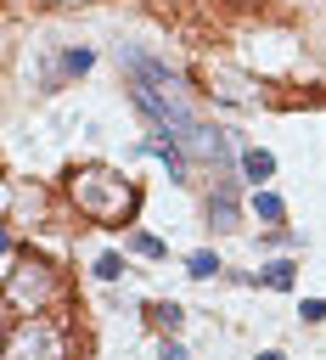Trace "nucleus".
<instances>
[{
	"label": "nucleus",
	"mask_w": 326,
	"mask_h": 360,
	"mask_svg": "<svg viewBox=\"0 0 326 360\" xmlns=\"http://www.w3.org/2000/svg\"><path fill=\"white\" fill-rule=\"evenodd\" d=\"M0 304H6V321L11 315H39V309H56L62 304V270L39 253H22L11 236L0 242Z\"/></svg>",
	"instance_id": "nucleus-1"
},
{
	"label": "nucleus",
	"mask_w": 326,
	"mask_h": 360,
	"mask_svg": "<svg viewBox=\"0 0 326 360\" xmlns=\"http://www.w3.org/2000/svg\"><path fill=\"white\" fill-rule=\"evenodd\" d=\"M67 197L96 225H129L135 219V202H141L135 180H124L118 169H101V163H79L67 174Z\"/></svg>",
	"instance_id": "nucleus-2"
},
{
	"label": "nucleus",
	"mask_w": 326,
	"mask_h": 360,
	"mask_svg": "<svg viewBox=\"0 0 326 360\" xmlns=\"http://www.w3.org/2000/svg\"><path fill=\"white\" fill-rule=\"evenodd\" d=\"M6 354L11 360H28V354H73V332L56 309H39V315H11L6 321Z\"/></svg>",
	"instance_id": "nucleus-3"
},
{
	"label": "nucleus",
	"mask_w": 326,
	"mask_h": 360,
	"mask_svg": "<svg viewBox=\"0 0 326 360\" xmlns=\"http://www.w3.org/2000/svg\"><path fill=\"white\" fill-rule=\"evenodd\" d=\"M208 225H214V231H230V225H236V197H230V186L214 191V202H208Z\"/></svg>",
	"instance_id": "nucleus-4"
},
{
	"label": "nucleus",
	"mask_w": 326,
	"mask_h": 360,
	"mask_svg": "<svg viewBox=\"0 0 326 360\" xmlns=\"http://www.w3.org/2000/svg\"><path fill=\"white\" fill-rule=\"evenodd\" d=\"M247 79L242 73H214V96H225V101H259L253 90H242Z\"/></svg>",
	"instance_id": "nucleus-5"
},
{
	"label": "nucleus",
	"mask_w": 326,
	"mask_h": 360,
	"mask_svg": "<svg viewBox=\"0 0 326 360\" xmlns=\"http://www.w3.org/2000/svg\"><path fill=\"white\" fill-rule=\"evenodd\" d=\"M242 174H247V180H259V186H264V180H270V174H275V158H270V152H242Z\"/></svg>",
	"instance_id": "nucleus-6"
},
{
	"label": "nucleus",
	"mask_w": 326,
	"mask_h": 360,
	"mask_svg": "<svg viewBox=\"0 0 326 360\" xmlns=\"http://www.w3.org/2000/svg\"><path fill=\"white\" fill-rule=\"evenodd\" d=\"M180 315H185L180 304H146V321H152L157 332H174V326H180Z\"/></svg>",
	"instance_id": "nucleus-7"
},
{
	"label": "nucleus",
	"mask_w": 326,
	"mask_h": 360,
	"mask_svg": "<svg viewBox=\"0 0 326 360\" xmlns=\"http://www.w3.org/2000/svg\"><path fill=\"white\" fill-rule=\"evenodd\" d=\"M253 214H259L264 225H281V214H287V208H281V197H270V191H259V197H253Z\"/></svg>",
	"instance_id": "nucleus-8"
},
{
	"label": "nucleus",
	"mask_w": 326,
	"mask_h": 360,
	"mask_svg": "<svg viewBox=\"0 0 326 360\" xmlns=\"http://www.w3.org/2000/svg\"><path fill=\"white\" fill-rule=\"evenodd\" d=\"M185 270H191L197 281H208V276L219 270V259H214V253H191V259H185Z\"/></svg>",
	"instance_id": "nucleus-9"
},
{
	"label": "nucleus",
	"mask_w": 326,
	"mask_h": 360,
	"mask_svg": "<svg viewBox=\"0 0 326 360\" xmlns=\"http://www.w3.org/2000/svg\"><path fill=\"white\" fill-rule=\"evenodd\" d=\"M96 276H101V281H118V276H124V259H118V253H101V259H96Z\"/></svg>",
	"instance_id": "nucleus-10"
},
{
	"label": "nucleus",
	"mask_w": 326,
	"mask_h": 360,
	"mask_svg": "<svg viewBox=\"0 0 326 360\" xmlns=\"http://www.w3.org/2000/svg\"><path fill=\"white\" fill-rule=\"evenodd\" d=\"M259 281L264 287H292V264H270V270H259Z\"/></svg>",
	"instance_id": "nucleus-11"
},
{
	"label": "nucleus",
	"mask_w": 326,
	"mask_h": 360,
	"mask_svg": "<svg viewBox=\"0 0 326 360\" xmlns=\"http://www.w3.org/2000/svg\"><path fill=\"white\" fill-rule=\"evenodd\" d=\"M135 253H146V259H163V242L157 236H146V231H135V242H129Z\"/></svg>",
	"instance_id": "nucleus-12"
},
{
	"label": "nucleus",
	"mask_w": 326,
	"mask_h": 360,
	"mask_svg": "<svg viewBox=\"0 0 326 360\" xmlns=\"http://www.w3.org/2000/svg\"><path fill=\"white\" fill-rule=\"evenodd\" d=\"M298 315H304V321H326V304H320V298H304Z\"/></svg>",
	"instance_id": "nucleus-13"
},
{
	"label": "nucleus",
	"mask_w": 326,
	"mask_h": 360,
	"mask_svg": "<svg viewBox=\"0 0 326 360\" xmlns=\"http://www.w3.org/2000/svg\"><path fill=\"white\" fill-rule=\"evenodd\" d=\"M51 6H73V0H51Z\"/></svg>",
	"instance_id": "nucleus-14"
}]
</instances>
